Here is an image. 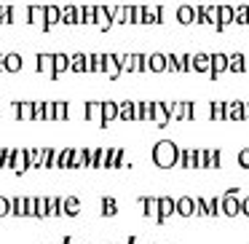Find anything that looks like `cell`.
<instances>
[{
	"label": "cell",
	"instance_id": "cell-1",
	"mask_svg": "<svg viewBox=\"0 0 249 244\" xmlns=\"http://www.w3.org/2000/svg\"><path fill=\"white\" fill-rule=\"evenodd\" d=\"M150 156H153V164H156L158 169H172V167H177L179 145L172 140H158L156 145H153Z\"/></svg>",
	"mask_w": 249,
	"mask_h": 244
},
{
	"label": "cell",
	"instance_id": "cell-2",
	"mask_svg": "<svg viewBox=\"0 0 249 244\" xmlns=\"http://www.w3.org/2000/svg\"><path fill=\"white\" fill-rule=\"evenodd\" d=\"M126 150L124 148H105V167L102 169H121L126 167Z\"/></svg>",
	"mask_w": 249,
	"mask_h": 244
},
{
	"label": "cell",
	"instance_id": "cell-3",
	"mask_svg": "<svg viewBox=\"0 0 249 244\" xmlns=\"http://www.w3.org/2000/svg\"><path fill=\"white\" fill-rule=\"evenodd\" d=\"M94 24L99 30H113V6H94Z\"/></svg>",
	"mask_w": 249,
	"mask_h": 244
},
{
	"label": "cell",
	"instance_id": "cell-4",
	"mask_svg": "<svg viewBox=\"0 0 249 244\" xmlns=\"http://www.w3.org/2000/svg\"><path fill=\"white\" fill-rule=\"evenodd\" d=\"M166 6H142V24H163Z\"/></svg>",
	"mask_w": 249,
	"mask_h": 244
},
{
	"label": "cell",
	"instance_id": "cell-5",
	"mask_svg": "<svg viewBox=\"0 0 249 244\" xmlns=\"http://www.w3.org/2000/svg\"><path fill=\"white\" fill-rule=\"evenodd\" d=\"M11 169L17 174H24L30 169V158H27V148H14V156H11Z\"/></svg>",
	"mask_w": 249,
	"mask_h": 244
},
{
	"label": "cell",
	"instance_id": "cell-6",
	"mask_svg": "<svg viewBox=\"0 0 249 244\" xmlns=\"http://www.w3.org/2000/svg\"><path fill=\"white\" fill-rule=\"evenodd\" d=\"M212 56V65H209V75L212 78H220L222 73H228V54H222V51H214Z\"/></svg>",
	"mask_w": 249,
	"mask_h": 244
},
{
	"label": "cell",
	"instance_id": "cell-7",
	"mask_svg": "<svg viewBox=\"0 0 249 244\" xmlns=\"http://www.w3.org/2000/svg\"><path fill=\"white\" fill-rule=\"evenodd\" d=\"M145 67L147 73H166V54H161V51H153L150 56L145 54Z\"/></svg>",
	"mask_w": 249,
	"mask_h": 244
},
{
	"label": "cell",
	"instance_id": "cell-8",
	"mask_svg": "<svg viewBox=\"0 0 249 244\" xmlns=\"http://www.w3.org/2000/svg\"><path fill=\"white\" fill-rule=\"evenodd\" d=\"M174 215V199L172 196H158V217L156 223H166Z\"/></svg>",
	"mask_w": 249,
	"mask_h": 244
},
{
	"label": "cell",
	"instance_id": "cell-9",
	"mask_svg": "<svg viewBox=\"0 0 249 244\" xmlns=\"http://www.w3.org/2000/svg\"><path fill=\"white\" fill-rule=\"evenodd\" d=\"M222 215H225V217H236V215H241V199H238V196H228V193H222Z\"/></svg>",
	"mask_w": 249,
	"mask_h": 244
},
{
	"label": "cell",
	"instance_id": "cell-10",
	"mask_svg": "<svg viewBox=\"0 0 249 244\" xmlns=\"http://www.w3.org/2000/svg\"><path fill=\"white\" fill-rule=\"evenodd\" d=\"M118 118V102H113V99H105L102 102V121H99V126L102 129H107L110 121Z\"/></svg>",
	"mask_w": 249,
	"mask_h": 244
},
{
	"label": "cell",
	"instance_id": "cell-11",
	"mask_svg": "<svg viewBox=\"0 0 249 244\" xmlns=\"http://www.w3.org/2000/svg\"><path fill=\"white\" fill-rule=\"evenodd\" d=\"M105 73H107L110 81H118L121 78V62H118V54H105Z\"/></svg>",
	"mask_w": 249,
	"mask_h": 244
},
{
	"label": "cell",
	"instance_id": "cell-12",
	"mask_svg": "<svg viewBox=\"0 0 249 244\" xmlns=\"http://www.w3.org/2000/svg\"><path fill=\"white\" fill-rule=\"evenodd\" d=\"M169 110H166V102H153V124L158 126V129H163V126H169Z\"/></svg>",
	"mask_w": 249,
	"mask_h": 244
},
{
	"label": "cell",
	"instance_id": "cell-13",
	"mask_svg": "<svg viewBox=\"0 0 249 244\" xmlns=\"http://www.w3.org/2000/svg\"><path fill=\"white\" fill-rule=\"evenodd\" d=\"M174 215L193 217V196H179V199H174Z\"/></svg>",
	"mask_w": 249,
	"mask_h": 244
},
{
	"label": "cell",
	"instance_id": "cell-14",
	"mask_svg": "<svg viewBox=\"0 0 249 244\" xmlns=\"http://www.w3.org/2000/svg\"><path fill=\"white\" fill-rule=\"evenodd\" d=\"M83 115H86V121L99 124V121H102V102H99V99H89V102L83 105Z\"/></svg>",
	"mask_w": 249,
	"mask_h": 244
},
{
	"label": "cell",
	"instance_id": "cell-15",
	"mask_svg": "<svg viewBox=\"0 0 249 244\" xmlns=\"http://www.w3.org/2000/svg\"><path fill=\"white\" fill-rule=\"evenodd\" d=\"M43 19H46V8L43 6H38V3L27 6V24H33V27H43Z\"/></svg>",
	"mask_w": 249,
	"mask_h": 244
},
{
	"label": "cell",
	"instance_id": "cell-16",
	"mask_svg": "<svg viewBox=\"0 0 249 244\" xmlns=\"http://www.w3.org/2000/svg\"><path fill=\"white\" fill-rule=\"evenodd\" d=\"M78 212H81V199L78 196H62V215L78 217Z\"/></svg>",
	"mask_w": 249,
	"mask_h": 244
},
{
	"label": "cell",
	"instance_id": "cell-17",
	"mask_svg": "<svg viewBox=\"0 0 249 244\" xmlns=\"http://www.w3.org/2000/svg\"><path fill=\"white\" fill-rule=\"evenodd\" d=\"M24 65L22 54H17V51H11V54H3V70L6 73H19Z\"/></svg>",
	"mask_w": 249,
	"mask_h": 244
},
{
	"label": "cell",
	"instance_id": "cell-18",
	"mask_svg": "<svg viewBox=\"0 0 249 244\" xmlns=\"http://www.w3.org/2000/svg\"><path fill=\"white\" fill-rule=\"evenodd\" d=\"M140 206H142V215L145 217H158V199L156 196H140Z\"/></svg>",
	"mask_w": 249,
	"mask_h": 244
},
{
	"label": "cell",
	"instance_id": "cell-19",
	"mask_svg": "<svg viewBox=\"0 0 249 244\" xmlns=\"http://www.w3.org/2000/svg\"><path fill=\"white\" fill-rule=\"evenodd\" d=\"M70 70V54H54V73H51V78H62L65 73Z\"/></svg>",
	"mask_w": 249,
	"mask_h": 244
},
{
	"label": "cell",
	"instance_id": "cell-20",
	"mask_svg": "<svg viewBox=\"0 0 249 244\" xmlns=\"http://www.w3.org/2000/svg\"><path fill=\"white\" fill-rule=\"evenodd\" d=\"M70 70L72 73H89V54H83V51L70 54Z\"/></svg>",
	"mask_w": 249,
	"mask_h": 244
},
{
	"label": "cell",
	"instance_id": "cell-21",
	"mask_svg": "<svg viewBox=\"0 0 249 244\" xmlns=\"http://www.w3.org/2000/svg\"><path fill=\"white\" fill-rule=\"evenodd\" d=\"M118 118L121 121H137V102H131V99L118 102Z\"/></svg>",
	"mask_w": 249,
	"mask_h": 244
},
{
	"label": "cell",
	"instance_id": "cell-22",
	"mask_svg": "<svg viewBox=\"0 0 249 244\" xmlns=\"http://www.w3.org/2000/svg\"><path fill=\"white\" fill-rule=\"evenodd\" d=\"M59 24H78V6H59Z\"/></svg>",
	"mask_w": 249,
	"mask_h": 244
},
{
	"label": "cell",
	"instance_id": "cell-23",
	"mask_svg": "<svg viewBox=\"0 0 249 244\" xmlns=\"http://www.w3.org/2000/svg\"><path fill=\"white\" fill-rule=\"evenodd\" d=\"M190 65H193V73H209V65H212V56L198 51V54L190 56Z\"/></svg>",
	"mask_w": 249,
	"mask_h": 244
},
{
	"label": "cell",
	"instance_id": "cell-24",
	"mask_svg": "<svg viewBox=\"0 0 249 244\" xmlns=\"http://www.w3.org/2000/svg\"><path fill=\"white\" fill-rule=\"evenodd\" d=\"M177 167H182V169H196V148H179Z\"/></svg>",
	"mask_w": 249,
	"mask_h": 244
},
{
	"label": "cell",
	"instance_id": "cell-25",
	"mask_svg": "<svg viewBox=\"0 0 249 244\" xmlns=\"http://www.w3.org/2000/svg\"><path fill=\"white\" fill-rule=\"evenodd\" d=\"M244 70H247V59H244L241 51L228 54V73H244Z\"/></svg>",
	"mask_w": 249,
	"mask_h": 244
},
{
	"label": "cell",
	"instance_id": "cell-26",
	"mask_svg": "<svg viewBox=\"0 0 249 244\" xmlns=\"http://www.w3.org/2000/svg\"><path fill=\"white\" fill-rule=\"evenodd\" d=\"M225 121H244V102H225Z\"/></svg>",
	"mask_w": 249,
	"mask_h": 244
},
{
	"label": "cell",
	"instance_id": "cell-27",
	"mask_svg": "<svg viewBox=\"0 0 249 244\" xmlns=\"http://www.w3.org/2000/svg\"><path fill=\"white\" fill-rule=\"evenodd\" d=\"M217 19H220L217 33H222L228 24H233V6H217Z\"/></svg>",
	"mask_w": 249,
	"mask_h": 244
},
{
	"label": "cell",
	"instance_id": "cell-28",
	"mask_svg": "<svg viewBox=\"0 0 249 244\" xmlns=\"http://www.w3.org/2000/svg\"><path fill=\"white\" fill-rule=\"evenodd\" d=\"M131 22V6H113V27Z\"/></svg>",
	"mask_w": 249,
	"mask_h": 244
},
{
	"label": "cell",
	"instance_id": "cell-29",
	"mask_svg": "<svg viewBox=\"0 0 249 244\" xmlns=\"http://www.w3.org/2000/svg\"><path fill=\"white\" fill-rule=\"evenodd\" d=\"M35 62H38V73H46V75L51 78V73H54V54H43V51H40V54L35 56Z\"/></svg>",
	"mask_w": 249,
	"mask_h": 244
},
{
	"label": "cell",
	"instance_id": "cell-30",
	"mask_svg": "<svg viewBox=\"0 0 249 244\" xmlns=\"http://www.w3.org/2000/svg\"><path fill=\"white\" fill-rule=\"evenodd\" d=\"M70 158H72V148H62V150H56L54 169H70Z\"/></svg>",
	"mask_w": 249,
	"mask_h": 244
},
{
	"label": "cell",
	"instance_id": "cell-31",
	"mask_svg": "<svg viewBox=\"0 0 249 244\" xmlns=\"http://www.w3.org/2000/svg\"><path fill=\"white\" fill-rule=\"evenodd\" d=\"M14 113L19 121H33V102H14Z\"/></svg>",
	"mask_w": 249,
	"mask_h": 244
},
{
	"label": "cell",
	"instance_id": "cell-32",
	"mask_svg": "<svg viewBox=\"0 0 249 244\" xmlns=\"http://www.w3.org/2000/svg\"><path fill=\"white\" fill-rule=\"evenodd\" d=\"M43 8H46L43 30H51L54 24H59V6H43Z\"/></svg>",
	"mask_w": 249,
	"mask_h": 244
},
{
	"label": "cell",
	"instance_id": "cell-33",
	"mask_svg": "<svg viewBox=\"0 0 249 244\" xmlns=\"http://www.w3.org/2000/svg\"><path fill=\"white\" fill-rule=\"evenodd\" d=\"M46 217H62V196H49Z\"/></svg>",
	"mask_w": 249,
	"mask_h": 244
},
{
	"label": "cell",
	"instance_id": "cell-34",
	"mask_svg": "<svg viewBox=\"0 0 249 244\" xmlns=\"http://www.w3.org/2000/svg\"><path fill=\"white\" fill-rule=\"evenodd\" d=\"M177 22L182 24V27H188V24H193V6H188V3H182V6L177 8Z\"/></svg>",
	"mask_w": 249,
	"mask_h": 244
},
{
	"label": "cell",
	"instance_id": "cell-35",
	"mask_svg": "<svg viewBox=\"0 0 249 244\" xmlns=\"http://www.w3.org/2000/svg\"><path fill=\"white\" fill-rule=\"evenodd\" d=\"M206 215L209 217H220L222 215V196H212V199H206Z\"/></svg>",
	"mask_w": 249,
	"mask_h": 244
},
{
	"label": "cell",
	"instance_id": "cell-36",
	"mask_svg": "<svg viewBox=\"0 0 249 244\" xmlns=\"http://www.w3.org/2000/svg\"><path fill=\"white\" fill-rule=\"evenodd\" d=\"M89 73H105V54H89Z\"/></svg>",
	"mask_w": 249,
	"mask_h": 244
},
{
	"label": "cell",
	"instance_id": "cell-37",
	"mask_svg": "<svg viewBox=\"0 0 249 244\" xmlns=\"http://www.w3.org/2000/svg\"><path fill=\"white\" fill-rule=\"evenodd\" d=\"M137 121H153V99L137 102Z\"/></svg>",
	"mask_w": 249,
	"mask_h": 244
},
{
	"label": "cell",
	"instance_id": "cell-38",
	"mask_svg": "<svg viewBox=\"0 0 249 244\" xmlns=\"http://www.w3.org/2000/svg\"><path fill=\"white\" fill-rule=\"evenodd\" d=\"M24 209H27V196H14L11 199V215L24 217Z\"/></svg>",
	"mask_w": 249,
	"mask_h": 244
},
{
	"label": "cell",
	"instance_id": "cell-39",
	"mask_svg": "<svg viewBox=\"0 0 249 244\" xmlns=\"http://www.w3.org/2000/svg\"><path fill=\"white\" fill-rule=\"evenodd\" d=\"M233 22H236V24H249V6H247V3L233 6Z\"/></svg>",
	"mask_w": 249,
	"mask_h": 244
},
{
	"label": "cell",
	"instance_id": "cell-40",
	"mask_svg": "<svg viewBox=\"0 0 249 244\" xmlns=\"http://www.w3.org/2000/svg\"><path fill=\"white\" fill-rule=\"evenodd\" d=\"M54 158H56V148H40V164H43V169H54Z\"/></svg>",
	"mask_w": 249,
	"mask_h": 244
},
{
	"label": "cell",
	"instance_id": "cell-41",
	"mask_svg": "<svg viewBox=\"0 0 249 244\" xmlns=\"http://www.w3.org/2000/svg\"><path fill=\"white\" fill-rule=\"evenodd\" d=\"M102 215L105 217H115V215H118V204H115L113 196H102Z\"/></svg>",
	"mask_w": 249,
	"mask_h": 244
},
{
	"label": "cell",
	"instance_id": "cell-42",
	"mask_svg": "<svg viewBox=\"0 0 249 244\" xmlns=\"http://www.w3.org/2000/svg\"><path fill=\"white\" fill-rule=\"evenodd\" d=\"M17 22V6H0V24Z\"/></svg>",
	"mask_w": 249,
	"mask_h": 244
},
{
	"label": "cell",
	"instance_id": "cell-43",
	"mask_svg": "<svg viewBox=\"0 0 249 244\" xmlns=\"http://www.w3.org/2000/svg\"><path fill=\"white\" fill-rule=\"evenodd\" d=\"M105 167V148H91V161L89 169H102Z\"/></svg>",
	"mask_w": 249,
	"mask_h": 244
},
{
	"label": "cell",
	"instance_id": "cell-44",
	"mask_svg": "<svg viewBox=\"0 0 249 244\" xmlns=\"http://www.w3.org/2000/svg\"><path fill=\"white\" fill-rule=\"evenodd\" d=\"M196 169H209V148H196Z\"/></svg>",
	"mask_w": 249,
	"mask_h": 244
},
{
	"label": "cell",
	"instance_id": "cell-45",
	"mask_svg": "<svg viewBox=\"0 0 249 244\" xmlns=\"http://www.w3.org/2000/svg\"><path fill=\"white\" fill-rule=\"evenodd\" d=\"M209 118L225 121V102H209Z\"/></svg>",
	"mask_w": 249,
	"mask_h": 244
},
{
	"label": "cell",
	"instance_id": "cell-46",
	"mask_svg": "<svg viewBox=\"0 0 249 244\" xmlns=\"http://www.w3.org/2000/svg\"><path fill=\"white\" fill-rule=\"evenodd\" d=\"M70 118V102H54V121Z\"/></svg>",
	"mask_w": 249,
	"mask_h": 244
},
{
	"label": "cell",
	"instance_id": "cell-47",
	"mask_svg": "<svg viewBox=\"0 0 249 244\" xmlns=\"http://www.w3.org/2000/svg\"><path fill=\"white\" fill-rule=\"evenodd\" d=\"M204 17H206V24H212V27L217 30V24H220V19H217V6H204Z\"/></svg>",
	"mask_w": 249,
	"mask_h": 244
},
{
	"label": "cell",
	"instance_id": "cell-48",
	"mask_svg": "<svg viewBox=\"0 0 249 244\" xmlns=\"http://www.w3.org/2000/svg\"><path fill=\"white\" fill-rule=\"evenodd\" d=\"M46 204L49 196H35V217H46Z\"/></svg>",
	"mask_w": 249,
	"mask_h": 244
},
{
	"label": "cell",
	"instance_id": "cell-49",
	"mask_svg": "<svg viewBox=\"0 0 249 244\" xmlns=\"http://www.w3.org/2000/svg\"><path fill=\"white\" fill-rule=\"evenodd\" d=\"M166 73H179V54H166Z\"/></svg>",
	"mask_w": 249,
	"mask_h": 244
},
{
	"label": "cell",
	"instance_id": "cell-50",
	"mask_svg": "<svg viewBox=\"0 0 249 244\" xmlns=\"http://www.w3.org/2000/svg\"><path fill=\"white\" fill-rule=\"evenodd\" d=\"M220 156H222V150L220 148H209V167H214V169H220Z\"/></svg>",
	"mask_w": 249,
	"mask_h": 244
},
{
	"label": "cell",
	"instance_id": "cell-51",
	"mask_svg": "<svg viewBox=\"0 0 249 244\" xmlns=\"http://www.w3.org/2000/svg\"><path fill=\"white\" fill-rule=\"evenodd\" d=\"M236 164H238L241 169H249V148H241V150H238Z\"/></svg>",
	"mask_w": 249,
	"mask_h": 244
},
{
	"label": "cell",
	"instance_id": "cell-52",
	"mask_svg": "<svg viewBox=\"0 0 249 244\" xmlns=\"http://www.w3.org/2000/svg\"><path fill=\"white\" fill-rule=\"evenodd\" d=\"M11 215V199L8 196H0V217Z\"/></svg>",
	"mask_w": 249,
	"mask_h": 244
},
{
	"label": "cell",
	"instance_id": "cell-53",
	"mask_svg": "<svg viewBox=\"0 0 249 244\" xmlns=\"http://www.w3.org/2000/svg\"><path fill=\"white\" fill-rule=\"evenodd\" d=\"M131 24H142V6H131Z\"/></svg>",
	"mask_w": 249,
	"mask_h": 244
},
{
	"label": "cell",
	"instance_id": "cell-54",
	"mask_svg": "<svg viewBox=\"0 0 249 244\" xmlns=\"http://www.w3.org/2000/svg\"><path fill=\"white\" fill-rule=\"evenodd\" d=\"M43 121H54V102H43Z\"/></svg>",
	"mask_w": 249,
	"mask_h": 244
},
{
	"label": "cell",
	"instance_id": "cell-55",
	"mask_svg": "<svg viewBox=\"0 0 249 244\" xmlns=\"http://www.w3.org/2000/svg\"><path fill=\"white\" fill-rule=\"evenodd\" d=\"M241 215L249 217V196H244V199H241Z\"/></svg>",
	"mask_w": 249,
	"mask_h": 244
},
{
	"label": "cell",
	"instance_id": "cell-56",
	"mask_svg": "<svg viewBox=\"0 0 249 244\" xmlns=\"http://www.w3.org/2000/svg\"><path fill=\"white\" fill-rule=\"evenodd\" d=\"M244 121H249V102H244Z\"/></svg>",
	"mask_w": 249,
	"mask_h": 244
},
{
	"label": "cell",
	"instance_id": "cell-57",
	"mask_svg": "<svg viewBox=\"0 0 249 244\" xmlns=\"http://www.w3.org/2000/svg\"><path fill=\"white\" fill-rule=\"evenodd\" d=\"M129 244H140V236H129Z\"/></svg>",
	"mask_w": 249,
	"mask_h": 244
},
{
	"label": "cell",
	"instance_id": "cell-58",
	"mask_svg": "<svg viewBox=\"0 0 249 244\" xmlns=\"http://www.w3.org/2000/svg\"><path fill=\"white\" fill-rule=\"evenodd\" d=\"M65 244H75V239H72V236H65Z\"/></svg>",
	"mask_w": 249,
	"mask_h": 244
},
{
	"label": "cell",
	"instance_id": "cell-59",
	"mask_svg": "<svg viewBox=\"0 0 249 244\" xmlns=\"http://www.w3.org/2000/svg\"><path fill=\"white\" fill-rule=\"evenodd\" d=\"M0 70H3V54H0Z\"/></svg>",
	"mask_w": 249,
	"mask_h": 244
},
{
	"label": "cell",
	"instance_id": "cell-60",
	"mask_svg": "<svg viewBox=\"0 0 249 244\" xmlns=\"http://www.w3.org/2000/svg\"><path fill=\"white\" fill-rule=\"evenodd\" d=\"M59 244H65V242H59Z\"/></svg>",
	"mask_w": 249,
	"mask_h": 244
},
{
	"label": "cell",
	"instance_id": "cell-61",
	"mask_svg": "<svg viewBox=\"0 0 249 244\" xmlns=\"http://www.w3.org/2000/svg\"><path fill=\"white\" fill-rule=\"evenodd\" d=\"M86 244H89V242H86Z\"/></svg>",
	"mask_w": 249,
	"mask_h": 244
}]
</instances>
